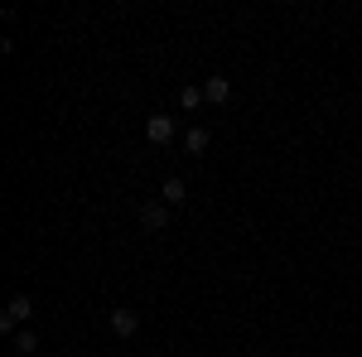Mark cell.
<instances>
[{"label": "cell", "mask_w": 362, "mask_h": 357, "mask_svg": "<svg viewBox=\"0 0 362 357\" xmlns=\"http://www.w3.org/2000/svg\"><path fill=\"white\" fill-rule=\"evenodd\" d=\"M136 329H140V314H136V309H112V333H116V338H131Z\"/></svg>", "instance_id": "cell-3"}, {"label": "cell", "mask_w": 362, "mask_h": 357, "mask_svg": "<svg viewBox=\"0 0 362 357\" xmlns=\"http://www.w3.org/2000/svg\"><path fill=\"white\" fill-rule=\"evenodd\" d=\"M140 227H145V232H165L169 227V203H145V208H140Z\"/></svg>", "instance_id": "cell-2"}, {"label": "cell", "mask_w": 362, "mask_h": 357, "mask_svg": "<svg viewBox=\"0 0 362 357\" xmlns=\"http://www.w3.org/2000/svg\"><path fill=\"white\" fill-rule=\"evenodd\" d=\"M5 314H10V319H15V324H29V319H34V304H29V295H15V300H10V309H5Z\"/></svg>", "instance_id": "cell-5"}, {"label": "cell", "mask_w": 362, "mask_h": 357, "mask_svg": "<svg viewBox=\"0 0 362 357\" xmlns=\"http://www.w3.org/2000/svg\"><path fill=\"white\" fill-rule=\"evenodd\" d=\"M160 193H165V203L174 208V203H184V193H189V189H184V179H165V189H160Z\"/></svg>", "instance_id": "cell-8"}, {"label": "cell", "mask_w": 362, "mask_h": 357, "mask_svg": "<svg viewBox=\"0 0 362 357\" xmlns=\"http://www.w3.org/2000/svg\"><path fill=\"white\" fill-rule=\"evenodd\" d=\"M179 102H184V111H198L208 97H203V87H179Z\"/></svg>", "instance_id": "cell-7"}, {"label": "cell", "mask_w": 362, "mask_h": 357, "mask_svg": "<svg viewBox=\"0 0 362 357\" xmlns=\"http://www.w3.org/2000/svg\"><path fill=\"white\" fill-rule=\"evenodd\" d=\"M184 150H189V155H203V150H208V131H203V126H194V131L184 136Z\"/></svg>", "instance_id": "cell-6"}, {"label": "cell", "mask_w": 362, "mask_h": 357, "mask_svg": "<svg viewBox=\"0 0 362 357\" xmlns=\"http://www.w3.org/2000/svg\"><path fill=\"white\" fill-rule=\"evenodd\" d=\"M34 348H39V338H34V329L15 333V353H34Z\"/></svg>", "instance_id": "cell-9"}, {"label": "cell", "mask_w": 362, "mask_h": 357, "mask_svg": "<svg viewBox=\"0 0 362 357\" xmlns=\"http://www.w3.org/2000/svg\"><path fill=\"white\" fill-rule=\"evenodd\" d=\"M145 140L150 145H169L174 140V116H145Z\"/></svg>", "instance_id": "cell-1"}, {"label": "cell", "mask_w": 362, "mask_h": 357, "mask_svg": "<svg viewBox=\"0 0 362 357\" xmlns=\"http://www.w3.org/2000/svg\"><path fill=\"white\" fill-rule=\"evenodd\" d=\"M203 97H208V102H227V97H232V83L218 73V78H208V83H203Z\"/></svg>", "instance_id": "cell-4"}]
</instances>
